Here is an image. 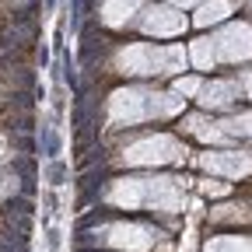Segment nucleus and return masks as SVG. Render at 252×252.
Masks as SVG:
<instances>
[{
  "label": "nucleus",
  "instance_id": "obj_1",
  "mask_svg": "<svg viewBox=\"0 0 252 252\" xmlns=\"http://www.w3.org/2000/svg\"><path fill=\"white\" fill-rule=\"evenodd\" d=\"M130 161H168V158H175V144L158 137V140H147V144H137L130 154Z\"/></svg>",
  "mask_w": 252,
  "mask_h": 252
},
{
  "label": "nucleus",
  "instance_id": "obj_2",
  "mask_svg": "<svg viewBox=\"0 0 252 252\" xmlns=\"http://www.w3.org/2000/svg\"><path fill=\"white\" fill-rule=\"evenodd\" d=\"M238 94V88L231 84V81H214L207 91H203V105H214V109H224V105H231V98Z\"/></svg>",
  "mask_w": 252,
  "mask_h": 252
},
{
  "label": "nucleus",
  "instance_id": "obj_4",
  "mask_svg": "<svg viewBox=\"0 0 252 252\" xmlns=\"http://www.w3.org/2000/svg\"><path fill=\"white\" fill-rule=\"evenodd\" d=\"M175 91H179V94H196V91H200V81H196V77L179 81V84H175Z\"/></svg>",
  "mask_w": 252,
  "mask_h": 252
},
{
  "label": "nucleus",
  "instance_id": "obj_3",
  "mask_svg": "<svg viewBox=\"0 0 252 252\" xmlns=\"http://www.w3.org/2000/svg\"><path fill=\"white\" fill-rule=\"evenodd\" d=\"M109 235H116V238H109V242H116V245H133V249L151 245V242H147L151 231H144V228H126V224H119V228H112Z\"/></svg>",
  "mask_w": 252,
  "mask_h": 252
}]
</instances>
